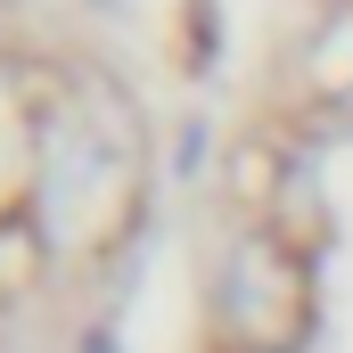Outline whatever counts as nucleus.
<instances>
[{
	"instance_id": "nucleus-1",
	"label": "nucleus",
	"mask_w": 353,
	"mask_h": 353,
	"mask_svg": "<svg viewBox=\"0 0 353 353\" xmlns=\"http://www.w3.org/2000/svg\"><path fill=\"white\" fill-rule=\"evenodd\" d=\"M296 321H304V271L288 263V247L247 239L230 255V329L247 345H288Z\"/></svg>"
}]
</instances>
